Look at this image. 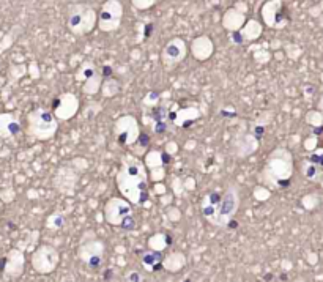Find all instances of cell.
I'll use <instances>...</instances> for the list:
<instances>
[{
  "label": "cell",
  "instance_id": "cell-18",
  "mask_svg": "<svg viewBox=\"0 0 323 282\" xmlns=\"http://www.w3.org/2000/svg\"><path fill=\"white\" fill-rule=\"evenodd\" d=\"M314 175H316V167L306 169V177H308V178H314Z\"/></svg>",
  "mask_w": 323,
  "mask_h": 282
},
{
  "label": "cell",
  "instance_id": "cell-8",
  "mask_svg": "<svg viewBox=\"0 0 323 282\" xmlns=\"http://www.w3.org/2000/svg\"><path fill=\"white\" fill-rule=\"evenodd\" d=\"M57 260H59V254L55 252V249L51 246H43L35 252L33 267L41 273H49L55 268Z\"/></svg>",
  "mask_w": 323,
  "mask_h": 282
},
{
  "label": "cell",
  "instance_id": "cell-16",
  "mask_svg": "<svg viewBox=\"0 0 323 282\" xmlns=\"http://www.w3.org/2000/svg\"><path fill=\"white\" fill-rule=\"evenodd\" d=\"M158 96H159V93H156V92L148 93V95H147V98H145V103H147V104H150V103H151V104L158 103V100H159Z\"/></svg>",
  "mask_w": 323,
  "mask_h": 282
},
{
  "label": "cell",
  "instance_id": "cell-17",
  "mask_svg": "<svg viewBox=\"0 0 323 282\" xmlns=\"http://www.w3.org/2000/svg\"><path fill=\"white\" fill-rule=\"evenodd\" d=\"M263 134H265V128H263V126H255L252 136H255V138H257V139H260Z\"/></svg>",
  "mask_w": 323,
  "mask_h": 282
},
{
  "label": "cell",
  "instance_id": "cell-9",
  "mask_svg": "<svg viewBox=\"0 0 323 282\" xmlns=\"http://www.w3.org/2000/svg\"><path fill=\"white\" fill-rule=\"evenodd\" d=\"M139 138V128L132 117H125L117 122V139L120 145H128L136 142Z\"/></svg>",
  "mask_w": 323,
  "mask_h": 282
},
{
  "label": "cell",
  "instance_id": "cell-13",
  "mask_svg": "<svg viewBox=\"0 0 323 282\" xmlns=\"http://www.w3.org/2000/svg\"><path fill=\"white\" fill-rule=\"evenodd\" d=\"M140 262L148 271H158V270H161V267H163V254L156 249L142 252Z\"/></svg>",
  "mask_w": 323,
  "mask_h": 282
},
{
  "label": "cell",
  "instance_id": "cell-4",
  "mask_svg": "<svg viewBox=\"0 0 323 282\" xmlns=\"http://www.w3.org/2000/svg\"><path fill=\"white\" fill-rule=\"evenodd\" d=\"M238 207H240V192L235 186H229L224 192L216 215L210 219V222L216 227H227V224L233 219L235 213L238 211Z\"/></svg>",
  "mask_w": 323,
  "mask_h": 282
},
{
  "label": "cell",
  "instance_id": "cell-15",
  "mask_svg": "<svg viewBox=\"0 0 323 282\" xmlns=\"http://www.w3.org/2000/svg\"><path fill=\"white\" fill-rule=\"evenodd\" d=\"M167 128H169V120H155V123H153V131L156 134L166 133Z\"/></svg>",
  "mask_w": 323,
  "mask_h": 282
},
{
  "label": "cell",
  "instance_id": "cell-21",
  "mask_svg": "<svg viewBox=\"0 0 323 282\" xmlns=\"http://www.w3.org/2000/svg\"><path fill=\"white\" fill-rule=\"evenodd\" d=\"M103 71H104V73H103L104 76H110V73H112V70H110L109 66H104V68H103Z\"/></svg>",
  "mask_w": 323,
  "mask_h": 282
},
{
  "label": "cell",
  "instance_id": "cell-2",
  "mask_svg": "<svg viewBox=\"0 0 323 282\" xmlns=\"http://www.w3.org/2000/svg\"><path fill=\"white\" fill-rule=\"evenodd\" d=\"M104 218L110 226L120 227L121 230H132L136 227V218L132 215V208L129 202H126L125 199H110L104 208Z\"/></svg>",
  "mask_w": 323,
  "mask_h": 282
},
{
  "label": "cell",
  "instance_id": "cell-7",
  "mask_svg": "<svg viewBox=\"0 0 323 282\" xmlns=\"http://www.w3.org/2000/svg\"><path fill=\"white\" fill-rule=\"evenodd\" d=\"M79 257L90 270H98L104 260V245L98 240H90L79 248Z\"/></svg>",
  "mask_w": 323,
  "mask_h": 282
},
{
  "label": "cell",
  "instance_id": "cell-6",
  "mask_svg": "<svg viewBox=\"0 0 323 282\" xmlns=\"http://www.w3.org/2000/svg\"><path fill=\"white\" fill-rule=\"evenodd\" d=\"M70 28L78 35H84L90 32L95 25V13L92 11V8L87 6H73L70 11V19H68Z\"/></svg>",
  "mask_w": 323,
  "mask_h": 282
},
{
  "label": "cell",
  "instance_id": "cell-1",
  "mask_svg": "<svg viewBox=\"0 0 323 282\" xmlns=\"http://www.w3.org/2000/svg\"><path fill=\"white\" fill-rule=\"evenodd\" d=\"M118 189L131 203L142 205L148 200V181H147V172L142 162L137 159L128 158L123 161L118 177Z\"/></svg>",
  "mask_w": 323,
  "mask_h": 282
},
{
  "label": "cell",
  "instance_id": "cell-12",
  "mask_svg": "<svg viewBox=\"0 0 323 282\" xmlns=\"http://www.w3.org/2000/svg\"><path fill=\"white\" fill-rule=\"evenodd\" d=\"M112 9V5H110V2L104 6V9L101 11V27L103 28H106V24H109L108 25V30H112V28H115V27H118V21H120V5L117 3L115 5V8H113V11H110Z\"/></svg>",
  "mask_w": 323,
  "mask_h": 282
},
{
  "label": "cell",
  "instance_id": "cell-11",
  "mask_svg": "<svg viewBox=\"0 0 323 282\" xmlns=\"http://www.w3.org/2000/svg\"><path fill=\"white\" fill-rule=\"evenodd\" d=\"M222 200V196L217 191H213L210 192L208 196H205V199L202 200V205H201V211L202 215L210 221L217 211V207H219V203Z\"/></svg>",
  "mask_w": 323,
  "mask_h": 282
},
{
  "label": "cell",
  "instance_id": "cell-5",
  "mask_svg": "<svg viewBox=\"0 0 323 282\" xmlns=\"http://www.w3.org/2000/svg\"><path fill=\"white\" fill-rule=\"evenodd\" d=\"M28 128L36 139H49L57 131V120L51 111L36 109L28 115Z\"/></svg>",
  "mask_w": 323,
  "mask_h": 282
},
{
  "label": "cell",
  "instance_id": "cell-14",
  "mask_svg": "<svg viewBox=\"0 0 323 282\" xmlns=\"http://www.w3.org/2000/svg\"><path fill=\"white\" fill-rule=\"evenodd\" d=\"M66 101H68V95L60 96V98L54 103V109H55V111H60V109L63 108V109L68 111V114L71 115V114H74V112H76V109H78V100L74 98V100H73L70 104H66Z\"/></svg>",
  "mask_w": 323,
  "mask_h": 282
},
{
  "label": "cell",
  "instance_id": "cell-3",
  "mask_svg": "<svg viewBox=\"0 0 323 282\" xmlns=\"http://www.w3.org/2000/svg\"><path fill=\"white\" fill-rule=\"evenodd\" d=\"M267 172L270 177L273 178V183L279 188H286L287 183L290 181V175L293 172V164H292V156L290 153L286 150L278 148L274 150L267 164Z\"/></svg>",
  "mask_w": 323,
  "mask_h": 282
},
{
  "label": "cell",
  "instance_id": "cell-10",
  "mask_svg": "<svg viewBox=\"0 0 323 282\" xmlns=\"http://www.w3.org/2000/svg\"><path fill=\"white\" fill-rule=\"evenodd\" d=\"M185 43L180 40V38H175L170 43H167V46L164 47L163 52V60L166 65H175L180 63L185 57Z\"/></svg>",
  "mask_w": 323,
  "mask_h": 282
},
{
  "label": "cell",
  "instance_id": "cell-20",
  "mask_svg": "<svg viewBox=\"0 0 323 282\" xmlns=\"http://www.w3.org/2000/svg\"><path fill=\"white\" fill-rule=\"evenodd\" d=\"M236 227H238V222L233 221V219L229 222V224H227V229H236Z\"/></svg>",
  "mask_w": 323,
  "mask_h": 282
},
{
  "label": "cell",
  "instance_id": "cell-19",
  "mask_svg": "<svg viewBox=\"0 0 323 282\" xmlns=\"http://www.w3.org/2000/svg\"><path fill=\"white\" fill-rule=\"evenodd\" d=\"M132 276H128V281H142V278L139 276V273H131Z\"/></svg>",
  "mask_w": 323,
  "mask_h": 282
}]
</instances>
